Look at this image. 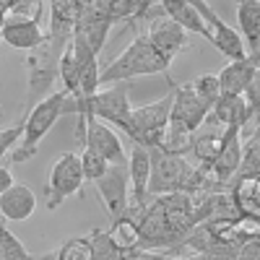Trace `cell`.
Returning <instances> with one entry per match:
<instances>
[{"mask_svg":"<svg viewBox=\"0 0 260 260\" xmlns=\"http://www.w3.org/2000/svg\"><path fill=\"white\" fill-rule=\"evenodd\" d=\"M237 260H260V240H250L237 250Z\"/></svg>","mask_w":260,"mask_h":260,"instance_id":"8d00e7d4","label":"cell"},{"mask_svg":"<svg viewBox=\"0 0 260 260\" xmlns=\"http://www.w3.org/2000/svg\"><path fill=\"white\" fill-rule=\"evenodd\" d=\"M229 198L242 219L260 221V180H232Z\"/></svg>","mask_w":260,"mask_h":260,"instance_id":"ffe728a7","label":"cell"},{"mask_svg":"<svg viewBox=\"0 0 260 260\" xmlns=\"http://www.w3.org/2000/svg\"><path fill=\"white\" fill-rule=\"evenodd\" d=\"M112 234V240L125 250V252H133L141 250V237H138V224L130 219V216H120L117 221H112V226L107 229Z\"/></svg>","mask_w":260,"mask_h":260,"instance_id":"4316f807","label":"cell"},{"mask_svg":"<svg viewBox=\"0 0 260 260\" xmlns=\"http://www.w3.org/2000/svg\"><path fill=\"white\" fill-rule=\"evenodd\" d=\"M81 6L83 0H50V26L45 29L50 37H60V39H71L73 37V26L81 16Z\"/></svg>","mask_w":260,"mask_h":260,"instance_id":"ac0fdd59","label":"cell"},{"mask_svg":"<svg viewBox=\"0 0 260 260\" xmlns=\"http://www.w3.org/2000/svg\"><path fill=\"white\" fill-rule=\"evenodd\" d=\"M234 180H260V138L252 133L247 143H242V159L237 167Z\"/></svg>","mask_w":260,"mask_h":260,"instance_id":"d4e9b609","label":"cell"},{"mask_svg":"<svg viewBox=\"0 0 260 260\" xmlns=\"http://www.w3.org/2000/svg\"><path fill=\"white\" fill-rule=\"evenodd\" d=\"M260 57H245V60H232L216 73L221 96H242L245 89L257 78Z\"/></svg>","mask_w":260,"mask_h":260,"instance_id":"5bb4252c","label":"cell"},{"mask_svg":"<svg viewBox=\"0 0 260 260\" xmlns=\"http://www.w3.org/2000/svg\"><path fill=\"white\" fill-rule=\"evenodd\" d=\"M0 260H3V252H0Z\"/></svg>","mask_w":260,"mask_h":260,"instance_id":"7bdbcfd3","label":"cell"},{"mask_svg":"<svg viewBox=\"0 0 260 260\" xmlns=\"http://www.w3.org/2000/svg\"><path fill=\"white\" fill-rule=\"evenodd\" d=\"M110 29H112V21L107 16V0H83L81 16L73 26V37L83 39L86 47L99 57V52L107 45Z\"/></svg>","mask_w":260,"mask_h":260,"instance_id":"52a82bcc","label":"cell"},{"mask_svg":"<svg viewBox=\"0 0 260 260\" xmlns=\"http://www.w3.org/2000/svg\"><path fill=\"white\" fill-rule=\"evenodd\" d=\"M37 208V195L31 192V187L16 182L11 190H6L0 195V216L6 221H26Z\"/></svg>","mask_w":260,"mask_h":260,"instance_id":"e0dca14e","label":"cell"},{"mask_svg":"<svg viewBox=\"0 0 260 260\" xmlns=\"http://www.w3.org/2000/svg\"><path fill=\"white\" fill-rule=\"evenodd\" d=\"M89 245H91L94 260H122L125 257V250L112 240V234L107 229H94L89 234Z\"/></svg>","mask_w":260,"mask_h":260,"instance_id":"484cf974","label":"cell"},{"mask_svg":"<svg viewBox=\"0 0 260 260\" xmlns=\"http://www.w3.org/2000/svg\"><path fill=\"white\" fill-rule=\"evenodd\" d=\"M138 76H169V62L141 34H136L133 42L104 71H99V89L112 83H127Z\"/></svg>","mask_w":260,"mask_h":260,"instance_id":"6da1fadb","label":"cell"},{"mask_svg":"<svg viewBox=\"0 0 260 260\" xmlns=\"http://www.w3.org/2000/svg\"><path fill=\"white\" fill-rule=\"evenodd\" d=\"M78 159H81V172H83V180H89V182H96L104 172H107V164L102 156H96L94 151H89V148H81V154H78Z\"/></svg>","mask_w":260,"mask_h":260,"instance_id":"1f68e13d","label":"cell"},{"mask_svg":"<svg viewBox=\"0 0 260 260\" xmlns=\"http://www.w3.org/2000/svg\"><path fill=\"white\" fill-rule=\"evenodd\" d=\"M242 159V130L240 127H224V141H221V151L216 154V159L208 164L211 172L219 177L221 185H226L234 180L237 175V167H240Z\"/></svg>","mask_w":260,"mask_h":260,"instance_id":"9a60e30c","label":"cell"},{"mask_svg":"<svg viewBox=\"0 0 260 260\" xmlns=\"http://www.w3.org/2000/svg\"><path fill=\"white\" fill-rule=\"evenodd\" d=\"M21 133H24V125H13V127H6V130H0V159L6 156V151L16 143V141H21Z\"/></svg>","mask_w":260,"mask_h":260,"instance_id":"836d02e7","label":"cell"},{"mask_svg":"<svg viewBox=\"0 0 260 260\" xmlns=\"http://www.w3.org/2000/svg\"><path fill=\"white\" fill-rule=\"evenodd\" d=\"M169 110H172V94L151 102V104H143V107H133L125 136L133 141V146L156 148L159 138H161V130L169 122Z\"/></svg>","mask_w":260,"mask_h":260,"instance_id":"5b68a950","label":"cell"},{"mask_svg":"<svg viewBox=\"0 0 260 260\" xmlns=\"http://www.w3.org/2000/svg\"><path fill=\"white\" fill-rule=\"evenodd\" d=\"M0 252H3V260H31L29 250L24 247V242L8 229L6 219L0 216Z\"/></svg>","mask_w":260,"mask_h":260,"instance_id":"83f0119b","label":"cell"},{"mask_svg":"<svg viewBox=\"0 0 260 260\" xmlns=\"http://www.w3.org/2000/svg\"><path fill=\"white\" fill-rule=\"evenodd\" d=\"M190 143H192V133H190V130L169 120L164 125V130H161V138H159L156 148L161 151V154H169V156H187Z\"/></svg>","mask_w":260,"mask_h":260,"instance_id":"cb8c5ba5","label":"cell"},{"mask_svg":"<svg viewBox=\"0 0 260 260\" xmlns=\"http://www.w3.org/2000/svg\"><path fill=\"white\" fill-rule=\"evenodd\" d=\"M221 141H224V127L208 115L203 125L192 133V143L187 154H192L195 164H211L216 154L221 151Z\"/></svg>","mask_w":260,"mask_h":260,"instance_id":"2e32d148","label":"cell"},{"mask_svg":"<svg viewBox=\"0 0 260 260\" xmlns=\"http://www.w3.org/2000/svg\"><path fill=\"white\" fill-rule=\"evenodd\" d=\"M94 185H96V195L102 198L107 213H110V219L117 221L120 216H125V211H127V195H130L125 164H110L107 172Z\"/></svg>","mask_w":260,"mask_h":260,"instance_id":"9c48e42d","label":"cell"},{"mask_svg":"<svg viewBox=\"0 0 260 260\" xmlns=\"http://www.w3.org/2000/svg\"><path fill=\"white\" fill-rule=\"evenodd\" d=\"M156 3L151 0H107V16H110L112 26L115 24H127L133 26L141 18H151Z\"/></svg>","mask_w":260,"mask_h":260,"instance_id":"603a6c76","label":"cell"},{"mask_svg":"<svg viewBox=\"0 0 260 260\" xmlns=\"http://www.w3.org/2000/svg\"><path fill=\"white\" fill-rule=\"evenodd\" d=\"M55 255H57V260H94L89 237H73V240H68Z\"/></svg>","mask_w":260,"mask_h":260,"instance_id":"4dcf8cb0","label":"cell"},{"mask_svg":"<svg viewBox=\"0 0 260 260\" xmlns=\"http://www.w3.org/2000/svg\"><path fill=\"white\" fill-rule=\"evenodd\" d=\"M237 24H240V37L250 45L247 57H257V42H260V0H242L237 3Z\"/></svg>","mask_w":260,"mask_h":260,"instance_id":"7402d4cb","label":"cell"},{"mask_svg":"<svg viewBox=\"0 0 260 260\" xmlns=\"http://www.w3.org/2000/svg\"><path fill=\"white\" fill-rule=\"evenodd\" d=\"M161 13L167 18H172L175 24L185 31V34H198V37H208L206 34V24L201 13L195 11L192 0H164V3H159Z\"/></svg>","mask_w":260,"mask_h":260,"instance_id":"44dd1931","label":"cell"},{"mask_svg":"<svg viewBox=\"0 0 260 260\" xmlns=\"http://www.w3.org/2000/svg\"><path fill=\"white\" fill-rule=\"evenodd\" d=\"M81 148L94 151V154L102 156L107 164H125L127 161L120 136L115 133L110 125L99 122L96 117H86V133H83Z\"/></svg>","mask_w":260,"mask_h":260,"instance_id":"8fae6325","label":"cell"},{"mask_svg":"<svg viewBox=\"0 0 260 260\" xmlns=\"http://www.w3.org/2000/svg\"><path fill=\"white\" fill-rule=\"evenodd\" d=\"M0 120H3V107H0Z\"/></svg>","mask_w":260,"mask_h":260,"instance_id":"b9f144b4","label":"cell"},{"mask_svg":"<svg viewBox=\"0 0 260 260\" xmlns=\"http://www.w3.org/2000/svg\"><path fill=\"white\" fill-rule=\"evenodd\" d=\"M143 37L151 42V47H154L169 65H172V60H175L182 50H187V45H190V37H187L172 18H167L164 13H159V16L151 18L148 31H146Z\"/></svg>","mask_w":260,"mask_h":260,"instance_id":"30bf717a","label":"cell"},{"mask_svg":"<svg viewBox=\"0 0 260 260\" xmlns=\"http://www.w3.org/2000/svg\"><path fill=\"white\" fill-rule=\"evenodd\" d=\"M0 37H3L6 45L16 47V50H26L34 52L37 47L45 45L47 31L42 29L39 21L34 18H6L3 16V24H0Z\"/></svg>","mask_w":260,"mask_h":260,"instance_id":"4fadbf2b","label":"cell"},{"mask_svg":"<svg viewBox=\"0 0 260 260\" xmlns=\"http://www.w3.org/2000/svg\"><path fill=\"white\" fill-rule=\"evenodd\" d=\"M242 99L247 102V107L252 112H257V107H260V78H255L247 89H245V94H242Z\"/></svg>","mask_w":260,"mask_h":260,"instance_id":"d590c367","label":"cell"},{"mask_svg":"<svg viewBox=\"0 0 260 260\" xmlns=\"http://www.w3.org/2000/svg\"><path fill=\"white\" fill-rule=\"evenodd\" d=\"M208 115L219 122L221 127H240V130H245V125H247L257 112L250 110L247 102H245L242 96H219V102L211 107Z\"/></svg>","mask_w":260,"mask_h":260,"instance_id":"d6986e66","label":"cell"},{"mask_svg":"<svg viewBox=\"0 0 260 260\" xmlns=\"http://www.w3.org/2000/svg\"><path fill=\"white\" fill-rule=\"evenodd\" d=\"M182 260H198V257H195V255H187V257H185V255H182Z\"/></svg>","mask_w":260,"mask_h":260,"instance_id":"60d3db41","label":"cell"},{"mask_svg":"<svg viewBox=\"0 0 260 260\" xmlns=\"http://www.w3.org/2000/svg\"><path fill=\"white\" fill-rule=\"evenodd\" d=\"M71 39H60V37H50L45 39V45L37 47L34 52H29L26 57V71H29V81H26V102H24V115H29L34 107L47 99L52 86L57 81V68H60V55L65 50ZM21 115V117H24Z\"/></svg>","mask_w":260,"mask_h":260,"instance_id":"7a4b0ae2","label":"cell"},{"mask_svg":"<svg viewBox=\"0 0 260 260\" xmlns=\"http://www.w3.org/2000/svg\"><path fill=\"white\" fill-rule=\"evenodd\" d=\"M237 250L240 247H232L226 242H213L208 250H203L201 255H195L198 260H237Z\"/></svg>","mask_w":260,"mask_h":260,"instance_id":"d6a6232c","label":"cell"},{"mask_svg":"<svg viewBox=\"0 0 260 260\" xmlns=\"http://www.w3.org/2000/svg\"><path fill=\"white\" fill-rule=\"evenodd\" d=\"M45 8H47V3H42V0H37V3L34 0H8L3 16L6 18H34V21H39Z\"/></svg>","mask_w":260,"mask_h":260,"instance_id":"f546056e","label":"cell"},{"mask_svg":"<svg viewBox=\"0 0 260 260\" xmlns=\"http://www.w3.org/2000/svg\"><path fill=\"white\" fill-rule=\"evenodd\" d=\"M167 81H169V89H172V110H169V120H172V122H177V125H182V127H187L190 133H195V130L203 125V120L208 117L211 110H208V107L190 91V86H187V83L177 86L172 78H167Z\"/></svg>","mask_w":260,"mask_h":260,"instance_id":"7c38bea8","label":"cell"},{"mask_svg":"<svg viewBox=\"0 0 260 260\" xmlns=\"http://www.w3.org/2000/svg\"><path fill=\"white\" fill-rule=\"evenodd\" d=\"M13 185H16V180H13V175H11V169L0 164V195H3L6 190H11Z\"/></svg>","mask_w":260,"mask_h":260,"instance_id":"74e56055","label":"cell"},{"mask_svg":"<svg viewBox=\"0 0 260 260\" xmlns=\"http://www.w3.org/2000/svg\"><path fill=\"white\" fill-rule=\"evenodd\" d=\"M192 6H195V11L201 13L203 24H206V34H208L206 39H208L211 45L219 50L224 57H229V62H232V60H245V57H247L242 37L237 34V29H232L229 24H224V18L213 11L211 3H192Z\"/></svg>","mask_w":260,"mask_h":260,"instance_id":"ba28073f","label":"cell"},{"mask_svg":"<svg viewBox=\"0 0 260 260\" xmlns=\"http://www.w3.org/2000/svg\"><path fill=\"white\" fill-rule=\"evenodd\" d=\"M6 3H8V0H0V24H3V11H6ZM0 42H3V37H0Z\"/></svg>","mask_w":260,"mask_h":260,"instance_id":"ab89813d","label":"cell"},{"mask_svg":"<svg viewBox=\"0 0 260 260\" xmlns=\"http://www.w3.org/2000/svg\"><path fill=\"white\" fill-rule=\"evenodd\" d=\"M65 91L50 94L47 99H42L29 115L21 117V125H24V133H21V146L13 151V161L24 164L31 156H37L39 141L47 136V130L62 117V104H65Z\"/></svg>","mask_w":260,"mask_h":260,"instance_id":"3957f363","label":"cell"},{"mask_svg":"<svg viewBox=\"0 0 260 260\" xmlns=\"http://www.w3.org/2000/svg\"><path fill=\"white\" fill-rule=\"evenodd\" d=\"M151 175H148V198H159L169 192H182L190 187L195 164L185 156H169L159 148H148Z\"/></svg>","mask_w":260,"mask_h":260,"instance_id":"277c9868","label":"cell"},{"mask_svg":"<svg viewBox=\"0 0 260 260\" xmlns=\"http://www.w3.org/2000/svg\"><path fill=\"white\" fill-rule=\"evenodd\" d=\"M83 187V172H81V159L73 151H65L60 154L52 164L50 180L45 185V203L50 211H55L65 198L71 195H81Z\"/></svg>","mask_w":260,"mask_h":260,"instance_id":"8992f818","label":"cell"},{"mask_svg":"<svg viewBox=\"0 0 260 260\" xmlns=\"http://www.w3.org/2000/svg\"><path fill=\"white\" fill-rule=\"evenodd\" d=\"M122 260H182V255H167V252H156V250H133L125 252Z\"/></svg>","mask_w":260,"mask_h":260,"instance_id":"e575fe53","label":"cell"},{"mask_svg":"<svg viewBox=\"0 0 260 260\" xmlns=\"http://www.w3.org/2000/svg\"><path fill=\"white\" fill-rule=\"evenodd\" d=\"M187 86H190V91L208 107V110H211V107L219 102V96H221V91H219V81H216L213 73H203V76H198V78H192Z\"/></svg>","mask_w":260,"mask_h":260,"instance_id":"f1b7e54d","label":"cell"},{"mask_svg":"<svg viewBox=\"0 0 260 260\" xmlns=\"http://www.w3.org/2000/svg\"><path fill=\"white\" fill-rule=\"evenodd\" d=\"M31 260H57L55 252H47V255H39V257H31Z\"/></svg>","mask_w":260,"mask_h":260,"instance_id":"f35d334b","label":"cell"}]
</instances>
